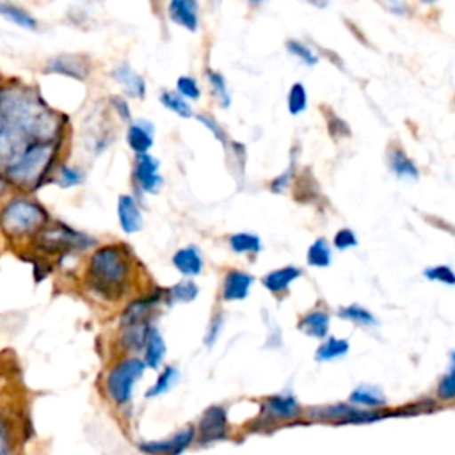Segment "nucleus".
Instances as JSON below:
<instances>
[{
  "instance_id": "4468645a",
  "label": "nucleus",
  "mask_w": 455,
  "mask_h": 455,
  "mask_svg": "<svg viewBox=\"0 0 455 455\" xmlns=\"http://www.w3.org/2000/svg\"><path fill=\"white\" fill-rule=\"evenodd\" d=\"M169 16L178 25L194 32L197 28V2H194V0H172L169 4Z\"/></svg>"
},
{
  "instance_id": "6e6552de",
  "label": "nucleus",
  "mask_w": 455,
  "mask_h": 455,
  "mask_svg": "<svg viewBox=\"0 0 455 455\" xmlns=\"http://www.w3.org/2000/svg\"><path fill=\"white\" fill-rule=\"evenodd\" d=\"M21 443L20 425L7 407H0V455H18Z\"/></svg>"
},
{
  "instance_id": "c03bdc74",
  "label": "nucleus",
  "mask_w": 455,
  "mask_h": 455,
  "mask_svg": "<svg viewBox=\"0 0 455 455\" xmlns=\"http://www.w3.org/2000/svg\"><path fill=\"white\" fill-rule=\"evenodd\" d=\"M197 119H199L201 123H204V124L210 128V132H213V135H215L219 140H224L222 130L219 128V124H217L215 121H212V117H208V116H197Z\"/></svg>"
},
{
  "instance_id": "72a5a7b5",
  "label": "nucleus",
  "mask_w": 455,
  "mask_h": 455,
  "mask_svg": "<svg viewBox=\"0 0 455 455\" xmlns=\"http://www.w3.org/2000/svg\"><path fill=\"white\" fill-rule=\"evenodd\" d=\"M176 379H178L176 368H172V366L165 368V370L160 373V377L156 379V382L153 384V387L148 391V396L151 398V396H156V395L165 393V391L176 382Z\"/></svg>"
},
{
  "instance_id": "dca6fc26",
  "label": "nucleus",
  "mask_w": 455,
  "mask_h": 455,
  "mask_svg": "<svg viewBox=\"0 0 455 455\" xmlns=\"http://www.w3.org/2000/svg\"><path fill=\"white\" fill-rule=\"evenodd\" d=\"M117 215L123 231L126 233H137L142 228V215L130 196H121L117 203Z\"/></svg>"
},
{
  "instance_id": "aec40b11",
  "label": "nucleus",
  "mask_w": 455,
  "mask_h": 455,
  "mask_svg": "<svg viewBox=\"0 0 455 455\" xmlns=\"http://www.w3.org/2000/svg\"><path fill=\"white\" fill-rule=\"evenodd\" d=\"M0 16L5 18L7 21L25 28V30H36L37 28V20L21 5L11 4V2H0Z\"/></svg>"
},
{
  "instance_id": "f03ea898",
  "label": "nucleus",
  "mask_w": 455,
  "mask_h": 455,
  "mask_svg": "<svg viewBox=\"0 0 455 455\" xmlns=\"http://www.w3.org/2000/svg\"><path fill=\"white\" fill-rule=\"evenodd\" d=\"M57 140L36 142L28 146L4 172L2 176L9 185L23 190L37 188L50 172L57 156Z\"/></svg>"
},
{
  "instance_id": "4be33fe9",
  "label": "nucleus",
  "mask_w": 455,
  "mask_h": 455,
  "mask_svg": "<svg viewBox=\"0 0 455 455\" xmlns=\"http://www.w3.org/2000/svg\"><path fill=\"white\" fill-rule=\"evenodd\" d=\"M299 329L313 338H325L329 331V315L322 309L309 311L299 322Z\"/></svg>"
},
{
  "instance_id": "e433bc0d",
  "label": "nucleus",
  "mask_w": 455,
  "mask_h": 455,
  "mask_svg": "<svg viewBox=\"0 0 455 455\" xmlns=\"http://www.w3.org/2000/svg\"><path fill=\"white\" fill-rule=\"evenodd\" d=\"M206 76H208V80H210L212 91L219 96L222 107H228V105H229V94H228V85H226L224 76H222L220 73H217V71H212V69L206 71Z\"/></svg>"
},
{
  "instance_id": "423d86ee",
  "label": "nucleus",
  "mask_w": 455,
  "mask_h": 455,
  "mask_svg": "<svg viewBox=\"0 0 455 455\" xmlns=\"http://www.w3.org/2000/svg\"><path fill=\"white\" fill-rule=\"evenodd\" d=\"M36 242L41 249L48 252L68 251L76 247H87L92 240L82 233H76L66 226H44L39 233H36Z\"/></svg>"
},
{
  "instance_id": "2f4dec72",
  "label": "nucleus",
  "mask_w": 455,
  "mask_h": 455,
  "mask_svg": "<svg viewBox=\"0 0 455 455\" xmlns=\"http://www.w3.org/2000/svg\"><path fill=\"white\" fill-rule=\"evenodd\" d=\"M160 101H162L169 110L176 112L180 117H190V116H192V108H190V105L187 103V100L181 98V96L176 94V92H167V91H164V92L160 94Z\"/></svg>"
},
{
  "instance_id": "79ce46f5",
  "label": "nucleus",
  "mask_w": 455,
  "mask_h": 455,
  "mask_svg": "<svg viewBox=\"0 0 455 455\" xmlns=\"http://www.w3.org/2000/svg\"><path fill=\"white\" fill-rule=\"evenodd\" d=\"M334 245L338 247V249H350V247H354V245H357V236L350 231V229H339L338 233H336V236H334Z\"/></svg>"
},
{
  "instance_id": "2eb2a0df",
  "label": "nucleus",
  "mask_w": 455,
  "mask_h": 455,
  "mask_svg": "<svg viewBox=\"0 0 455 455\" xmlns=\"http://www.w3.org/2000/svg\"><path fill=\"white\" fill-rule=\"evenodd\" d=\"M263 409L270 418H275V419H290V418H295L300 412V407H299L297 400L293 396H288V395L270 396L265 402Z\"/></svg>"
},
{
  "instance_id": "6ab92c4d",
  "label": "nucleus",
  "mask_w": 455,
  "mask_h": 455,
  "mask_svg": "<svg viewBox=\"0 0 455 455\" xmlns=\"http://www.w3.org/2000/svg\"><path fill=\"white\" fill-rule=\"evenodd\" d=\"M174 267L185 275H197L203 268L201 254L196 247H183L172 256Z\"/></svg>"
},
{
  "instance_id": "7c9ffc66",
  "label": "nucleus",
  "mask_w": 455,
  "mask_h": 455,
  "mask_svg": "<svg viewBox=\"0 0 455 455\" xmlns=\"http://www.w3.org/2000/svg\"><path fill=\"white\" fill-rule=\"evenodd\" d=\"M229 245L235 252H258L261 249L259 236L251 233H236L229 238Z\"/></svg>"
},
{
  "instance_id": "a211bd4d",
  "label": "nucleus",
  "mask_w": 455,
  "mask_h": 455,
  "mask_svg": "<svg viewBox=\"0 0 455 455\" xmlns=\"http://www.w3.org/2000/svg\"><path fill=\"white\" fill-rule=\"evenodd\" d=\"M112 76L123 85V89L133 96V98H140L146 92V85L140 75H137L128 64H119L114 71Z\"/></svg>"
},
{
  "instance_id": "c85d7f7f",
  "label": "nucleus",
  "mask_w": 455,
  "mask_h": 455,
  "mask_svg": "<svg viewBox=\"0 0 455 455\" xmlns=\"http://www.w3.org/2000/svg\"><path fill=\"white\" fill-rule=\"evenodd\" d=\"M307 265L320 268L331 265V249L327 245V240L318 238L316 242H313V245L307 249Z\"/></svg>"
},
{
  "instance_id": "49530a36",
  "label": "nucleus",
  "mask_w": 455,
  "mask_h": 455,
  "mask_svg": "<svg viewBox=\"0 0 455 455\" xmlns=\"http://www.w3.org/2000/svg\"><path fill=\"white\" fill-rule=\"evenodd\" d=\"M7 190H9V183H7V180L0 174V197H2V196H5V194H7Z\"/></svg>"
},
{
  "instance_id": "9b49d317",
  "label": "nucleus",
  "mask_w": 455,
  "mask_h": 455,
  "mask_svg": "<svg viewBox=\"0 0 455 455\" xmlns=\"http://www.w3.org/2000/svg\"><path fill=\"white\" fill-rule=\"evenodd\" d=\"M201 441H215L226 435V411L219 405L210 407L199 423Z\"/></svg>"
},
{
  "instance_id": "20e7f679",
  "label": "nucleus",
  "mask_w": 455,
  "mask_h": 455,
  "mask_svg": "<svg viewBox=\"0 0 455 455\" xmlns=\"http://www.w3.org/2000/svg\"><path fill=\"white\" fill-rule=\"evenodd\" d=\"M46 210L27 197H12L0 210V228L11 238L36 235L46 226Z\"/></svg>"
},
{
  "instance_id": "37998d69",
  "label": "nucleus",
  "mask_w": 455,
  "mask_h": 455,
  "mask_svg": "<svg viewBox=\"0 0 455 455\" xmlns=\"http://www.w3.org/2000/svg\"><path fill=\"white\" fill-rule=\"evenodd\" d=\"M291 174H293V171H291V167L290 169H286V172H283L281 176H277L272 183H270V188L274 190V192H281L288 183H290V178H291Z\"/></svg>"
},
{
  "instance_id": "a18cd8bd",
  "label": "nucleus",
  "mask_w": 455,
  "mask_h": 455,
  "mask_svg": "<svg viewBox=\"0 0 455 455\" xmlns=\"http://www.w3.org/2000/svg\"><path fill=\"white\" fill-rule=\"evenodd\" d=\"M112 105L117 108V112L121 114L123 119H128V117H130V107H128V103H126L124 100L114 96V98H112Z\"/></svg>"
},
{
  "instance_id": "473e14b6",
  "label": "nucleus",
  "mask_w": 455,
  "mask_h": 455,
  "mask_svg": "<svg viewBox=\"0 0 455 455\" xmlns=\"http://www.w3.org/2000/svg\"><path fill=\"white\" fill-rule=\"evenodd\" d=\"M307 107V96H306V89L300 82L293 84L291 89H290V94H288V108H290V114L297 116L300 112H304Z\"/></svg>"
},
{
  "instance_id": "a878e982",
  "label": "nucleus",
  "mask_w": 455,
  "mask_h": 455,
  "mask_svg": "<svg viewBox=\"0 0 455 455\" xmlns=\"http://www.w3.org/2000/svg\"><path fill=\"white\" fill-rule=\"evenodd\" d=\"M158 302V297H148V299H140V300H135L132 302L124 313H123V325H128V323H135V322H144L148 320V315H149V309L151 306Z\"/></svg>"
},
{
  "instance_id": "ddd939ff",
  "label": "nucleus",
  "mask_w": 455,
  "mask_h": 455,
  "mask_svg": "<svg viewBox=\"0 0 455 455\" xmlns=\"http://www.w3.org/2000/svg\"><path fill=\"white\" fill-rule=\"evenodd\" d=\"M252 277L242 270H231L226 274L222 297L224 300H242L249 295Z\"/></svg>"
},
{
  "instance_id": "cd10ccee",
  "label": "nucleus",
  "mask_w": 455,
  "mask_h": 455,
  "mask_svg": "<svg viewBox=\"0 0 455 455\" xmlns=\"http://www.w3.org/2000/svg\"><path fill=\"white\" fill-rule=\"evenodd\" d=\"M350 400L354 403L366 405V407H380L386 403L384 395L377 387H370V386H361L354 389V393L350 395Z\"/></svg>"
},
{
  "instance_id": "5701e85b",
  "label": "nucleus",
  "mask_w": 455,
  "mask_h": 455,
  "mask_svg": "<svg viewBox=\"0 0 455 455\" xmlns=\"http://www.w3.org/2000/svg\"><path fill=\"white\" fill-rule=\"evenodd\" d=\"M164 355H165L164 338L158 329L151 327L148 332V338H146V355H144L146 363L144 364H148L151 368H158L160 363L164 361Z\"/></svg>"
},
{
  "instance_id": "412c9836",
  "label": "nucleus",
  "mask_w": 455,
  "mask_h": 455,
  "mask_svg": "<svg viewBox=\"0 0 455 455\" xmlns=\"http://www.w3.org/2000/svg\"><path fill=\"white\" fill-rule=\"evenodd\" d=\"M300 275V270L295 268V267H283V268H277L274 272H268L261 283L263 286L272 291V293H279L283 290H286L290 286L291 281H295L297 277Z\"/></svg>"
},
{
  "instance_id": "0eeeda50",
  "label": "nucleus",
  "mask_w": 455,
  "mask_h": 455,
  "mask_svg": "<svg viewBox=\"0 0 455 455\" xmlns=\"http://www.w3.org/2000/svg\"><path fill=\"white\" fill-rule=\"evenodd\" d=\"M311 416H316L320 419L338 421V423H366V421H377L384 414L357 409V407H352V405H347V403H338V405L315 409V411H311Z\"/></svg>"
},
{
  "instance_id": "a19ab883",
  "label": "nucleus",
  "mask_w": 455,
  "mask_h": 455,
  "mask_svg": "<svg viewBox=\"0 0 455 455\" xmlns=\"http://www.w3.org/2000/svg\"><path fill=\"white\" fill-rule=\"evenodd\" d=\"M82 180H84V174H82L78 169L66 167V165L60 169V178H59V181H60L62 187L78 185V183H82Z\"/></svg>"
},
{
  "instance_id": "ea45409f",
  "label": "nucleus",
  "mask_w": 455,
  "mask_h": 455,
  "mask_svg": "<svg viewBox=\"0 0 455 455\" xmlns=\"http://www.w3.org/2000/svg\"><path fill=\"white\" fill-rule=\"evenodd\" d=\"M439 395L444 400H451L455 395V373H453V366L450 368V371L441 379L439 384Z\"/></svg>"
},
{
  "instance_id": "bb28decb",
  "label": "nucleus",
  "mask_w": 455,
  "mask_h": 455,
  "mask_svg": "<svg viewBox=\"0 0 455 455\" xmlns=\"http://www.w3.org/2000/svg\"><path fill=\"white\" fill-rule=\"evenodd\" d=\"M348 352V341L347 339H338V338H327L318 350H316V359L318 361H331L345 355Z\"/></svg>"
},
{
  "instance_id": "f257e3e1",
  "label": "nucleus",
  "mask_w": 455,
  "mask_h": 455,
  "mask_svg": "<svg viewBox=\"0 0 455 455\" xmlns=\"http://www.w3.org/2000/svg\"><path fill=\"white\" fill-rule=\"evenodd\" d=\"M59 117L28 87L0 89V174L32 144L57 140Z\"/></svg>"
},
{
  "instance_id": "f8f14e48",
  "label": "nucleus",
  "mask_w": 455,
  "mask_h": 455,
  "mask_svg": "<svg viewBox=\"0 0 455 455\" xmlns=\"http://www.w3.org/2000/svg\"><path fill=\"white\" fill-rule=\"evenodd\" d=\"M87 69H89L87 64L76 55H59V57H53L52 60H48V64H46L48 73H60V75L73 76L76 80H84L89 73Z\"/></svg>"
},
{
  "instance_id": "c9c22d12",
  "label": "nucleus",
  "mask_w": 455,
  "mask_h": 455,
  "mask_svg": "<svg viewBox=\"0 0 455 455\" xmlns=\"http://www.w3.org/2000/svg\"><path fill=\"white\" fill-rule=\"evenodd\" d=\"M286 48H288V52H290L291 55L299 57V59H300L304 64H307V66H313V64L318 62L316 53H315L307 44H304V43H300V41H288V43H286Z\"/></svg>"
},
{
  "instance_id": "f704fd0d",
  "label": "nucleus",
  "mask_w": 455,
  "mask_h": 455,
  "mask_svg": "<svg viewBox=\"0 0 455 455\" xmlns=\"http://www.w3.org/2000/svg\"><path fill=\"white\" fill-rule=\"evenodd\" d=\"M197 295V286L192 281H181L169 290V297L176 302H190Z\"/></svg>"
},
{
  "instance_id": "39448f33",
  "label": "nucleus",
  "mask_w": 455,
  "mask_h": 455,
  "mask_svg": "<svg viewBox=\"0 0 455 455\" xmlns=\"http://www.w3.org/2000/svg\"><path fill=\"white\" fill-rule=\"evenodd\" d=\"M144 368L146 364L135 357L124 359L117 366H114L107 377V391L110 398L117 403L128 402L133 384L144 373Z\"/></svg>"
},
{
  "instance_id": "9d476101",
  "label": "nucleus",
  "mask_w": 455,
  "mask_h": 455,
  "mask_svg": "<svg viewBox=\"0 0 455 455\" xmlns=\"http://www.w3.org/2000/svg\"><path fill=\"white\" fill-rule=\"evenodd\" d=\"M135 178L142 190L155 194L162 185V176L158 174V162L148 153L139 155L135 162Z\"/></svg>"
},
{
  "instance_id": "393cba45",
  "label": "nucleus",
  "mask_w": 455,
  "mask_h": 455,
  "mask_svg": "<svg viewBox=\"0 0 455 455\" xmlns=\"http://www.w3.org/2000/svg\"><path fill=\"white\" fill-rule=\"evenodd\" d=\"M149 323L148 320L144 322H135V323H128L123 325V341L130 350H140L142 345H146V338L149 332Z\"/></svg>"
},
{
  "instance_id": "c756f323",
  "label": "nucleus",
  "mask_w": 455,
  "mask_h": 455,
  "mask_svg": "<svg viewBox=\"0 0 455 455\" xmlns=\"http://www.w3.org/2000/svg\"><path fill=\"white\" fill-rule=\"evenodd\" d=\"M339 316H343V318H347V320H350V322H354V323H357V325H364V327L377 325L375 316H373L368 309H364V307H361V306H357V304L341 307V309H339Z\"/></svg>"
},
{
  "instance_id": "7ed1b4c3",
  "label": "nucleus",
  "mask_w": 455,
  "mask_h": 455,
  "mask_svg": "<svg viewBox=\"0 0 455 455\" xmlns=\"http://www.w3.org/2000/svg\"><path fill=\"white\" fill-rule=\"evenodd\" d=\"M128 261L117 245L100 247L89 263V284L100 295L116 299L128 277Z\"/></svg>"
},
{
  "instance_id": "58836bf2",
  "label": "nucleus",
  "mask_w": 455,
  "mask_h": 455,
  "mask_svg": "<svg viewBox=\"0 0 455 455\" xmlns=\"http://www.w3.org/2000/svg\"><path fill=\"white\" fill-rule=\"evenodd\" d=\"M423 275H425V277H428V279H432V281H441V283H444V284H448V286H451V284L455 283V279H453V272H451V268H450V267H446V265H439V267L425 268Z\"/></svg>"
},
{
  "instance_id": "b1692460",
  "label": "nucleus",
  "mask_w": 455,
  "mask_h": 455,
  "mask_svg": "<svg viewBox=\"0 0 455 455\" xmlns=\"http://www.w3.org/2000/svg\"><path fill=\"white\" fill-rule=\"evenodd\" d=\"M389 165H391V171L398 178L418 180V167L414 165V162L403 151H400V149L389 151Z\"/></svg>"
},
{
  "instance_id": "1a4fd4ad",
  "label": "nucleus",
  "mask_w": 455,
  "mask_h": 455,
  "mask_svg": "<svg viewBox=\"0 0 455 455\" xmlns=\"http://www.w3.org/2000/svg\"><path fill=\"white\" fill-rule=\"evenodd\" d=\"M192 439H194V428L187 427V428L180 430L178 434H174L172 437H169L165 441L144 443L139 448L146 453H151V455H178L190 444Z\"/></svg>"
},
{
  "instance_id": "4c0bfd02",
  "label": "nucleus",
  "mask_w": 455,
  "mask_h": 455,
  "mask_svg": "<svg viewBox=\"0 0 455 455\" xmlns=\"http://www.w3.org/2000/svg\"><path fill=\"white\" fill-rule=\"evenodd\" d=\"M176 87H178V94L181 98H188V100H197L201 91L196 84V80L192 76H180L178 82H176Z\"/></svg>"
},
{
  "instance_id": "f3484780",
  "label": "nucleus",
  "mask_w": 455,
  "mask_h": 455,
  "mask_svg": "<svg viewBox=\"0 0 455 455\" xmlns=\"http://www.w3.org/2000/svg\"><path fill=\"white\" fill-rule=\"evenodd\" d=\"M126 140L133 151H137L139 155H144L153 146V124L139 119L128 128Z\"/></svg>"
}]
</instances>
